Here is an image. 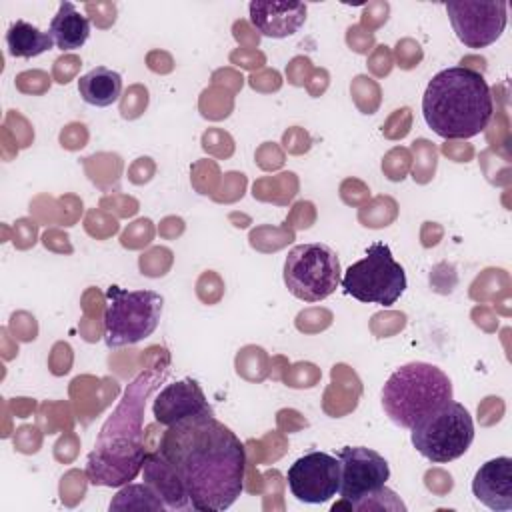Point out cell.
I'll list each match as a JSON object with an SVG mask.
<instances>
[{"instance_id": "52a82bcc", "label": "cell", "mask_w": 512, "mask_h": 512, "mask_svg": "<svg viewBox=\"0 0 512 512\" xmlns=\"http://www.w3.org/2000/svg\"><path fill=\"white\" fill-rule=\"evenodd\" d=\"M340 284L348 296L360 302L392 306L406 290V274L390 246L374 242L362 260L346 268Z\"/></svg>"}, {"instance_id": "8fae6325", "label": "cell", "mask_w": 512, "mask_h": 512, "mask_svg": "<svg viewBox=\"0 0 512 512\" xmlns=\"http://www.w3.org/2000/svg\"><path fill=\"white\" fill-rule=\"evenodd\" d=\"M508 4L496 2H448L446 12L458 40L468 48H486L496 42L508 22Z\"/></svg>"}, {"instance_id": "4fadbf2b", "label": "cell", "mask_w": 512, "mask_h": 512, "mask_svg": "<svg viewBox=\"0 0 512 512\" xmlns=\"http://www.w3.org/2000/svg\"><path fill=\"white\" fill-rule=\"evenodd\" d=\"M248 8L252 26L268 38H288L296 34L306 20V6L302 2L252 0Z\"/></svg>"}, {"instance_id": "5bb4252c", "label": "cell", "mask_w": 512, "mask_h": 512, "mask_svg": "<svg viewBox=\"0 0 512 512\" xmlns=\"http://www.w3.org/2000/svg\"><path fill=\"white\" fill-rule=\"evenodd\" d=\"M472 494L490 510L512 508V458L498 456L484 462L472 480Z\"/></svg>"}, {"instance_id": "7c38bea8", "label": "cell", "mask_w": 512, "mask_h": 512, "mask_svg": "<svg viewBox=\"0 0 512 512\" xmlns=\"http://www.w3.org/2000/svg\"><path fill=\"white\" fill-rule=\"evenodd\" d=\"M152 412L156 422L162 426H172L178 420L212 412V406L208 404L200 384L192 378H184L174 384H166L160 394L154 398Z\"/></svg>"}, {"instance_id": "2e32d148", "label": "cell", "mask_w": 512, "mask_h": 512, "mask_svg": "<svg viewBox=\"0 0 512 512\" xmlns=\"http://www.w3.org/2000/svg\"><path fill=\"white\" fill-rule=\"evenodd\" d=\"M78 92L90 106L106 108L120 98L122 76L106 66H96L78 78Z\"/></svg>"}, {"instance_id": "5b68a950", "label": "cell", "mask_w": 512, "mask_h": 512, "mask_svg": "<svg viewBox=\"0 0 512 512\" xmlns=\"http://www.w3.org/2000/svg\"><path fill=\"white\" fill-rule=\"evenodd\" d=\"M162 304L164 298L154 290L108 286L104 312L106 346L120 348L148 338L158 328Z\"/></svg>"}, {"instance_id": "ba28073f", "label": "cell", "mask_w": 512, "mask_h": 512, "mask_svg": "<svg viewBox=\"0 0 512 512\" xmlns=\"http://www.w3.org/2000/svg\"><path fill=\"white\" fill-rule=\"evenodd\" d=\"M340 280V260L322 242L298 244L284 260V284L298 300L320 302L338 288Z\"/></svg>"}, {"instance_id": "ac0fdd59", "label": "cell", "mask_w": 512, "mask_h": 512, "mask_svg": "<svg viewBox=\"0 0 512 512\" xmlns=\"http://www.w3.org/2000/svg\"><path fill=\"white\" fill-rule=\"evenodd\" d=\"M124 508H148V510H164L166 504L156 494L152 486L144 484H128L122 488L116 498L110 502V510H124Z\"/></svg>"}, {"instance_id": "9c48e42d", "label": "cell", "mask_w": 512, "mask_h": 512, "mask_svg": "<svg viewBox=\"0 0 512 512\" xmlns=\"http://www.w3.org/2000/svg\"><path fill=\"white\" fill-rule=\"evenodd\" d=\"M340 460V504L332 510L348 508L360 510V506L370 500L378 490L386 486L390 478V466L382 454L366 446H344L336 452Z\"/></svg>"}, {"instance_id": "30bf717a", "label": "cell", "mask_w": 512, "mask_h": 512, "mask_svg": "<svg viewBox=\"0 0 512 512\" xmlns=\"http://www.w3.org/2000/svg\"><path fill=\"white\" fill-rule=\"evenodd\" d=\"M286 482L298 502H328L340 490V460L328 452H308L290 464Z\"/></svg>"}, {"instance_id": "9a60e30c", "label": "cell", "mask_w": 512, "mask_h": 512, "mask_svg": "<svg viewBox=\"0 0 512 512\" xmlns=\"http://www.w3.org/2000/svg\"><path fill=\"white\" fill-rule=\"evenodd\" d=\"M54 46L62 52L80 48L90 36V22L72 2H62L48 28Z\"/></svg>"}, {"instance_id": "6da1fadb", "label": "cell", "mask_w": 512, "mask_h": 512, "mask_svg": "<svg viewBox=\"0 0 512 512\" xmlns=\"http://www.w3.org/2000/svg\"><path fill=\"white\" fill-rule=\"evenodd\" d=\"M244 468V444L212 410L166 426L142 472L166 508L220 512L242 494Z\"/></svg>"}, {"instance_id": "8992f818", "label": "cell", "mask_w": 512, "mask_h": 512, "mask_svg": "<svg viewBox=\"0 0 512 512\" xmlns=\"http://www.w3.org/2000/svg\"><path fill=\"white\" fill-rule=\"evenodd\" d=\"M410 430L412 446L434 464H446L460 458L474 440L472 416L464 404L454 400L422 418Z\"/></svg>"}, {"instance_id": "7a4b0ae2", "label": "cell", "mask_w": 512, "mask_h": 512, "mask_svg": "<svg viewBox=\"0 0 512 512\" xmlns=\"http://www.w3.org/2000/svg\"><path fill=\"white\" fill-rule=\"evenodd\" d=\"M168 368L140 372L124 390L116 410L104 422L94 450L88 454L86 476L94 486H124L144 466V408L146 398L166 380Z\"/></svg>"}, {"instance_id": "3957f363", "label": "cell", "mask_w": 512, "mask_h": 512, "mask_svg": "<svg viewBox=\"0 0 512 512\" xmlns=\"http://www.w3.org/2000/svg\"><path fill=\"white\" fill-rule=\"evenodd\" d=\"M422 114L438 136L446 140L472 138L488 126L494 100L484 76L466 66L440 70L422 96Z\"/></svg>"}, {"instance_id": "277c9868", "label": "cell", "mask_w": 512, "mask_h": 512, "mask_svg": "<svg viewBox=\"0 0 512 512\" xmlns=\"http://www.w3.org/2000/svg\"><path fill=\"white\" fill-rule=\"evenodd\" d=\"M452 400L450 378L434 364L408 362L382 388V408L400 428H412Z\"/></svg>"}, {"instance_id": "e0dca14e", "label": "cell", "mask_w": 512, "mask_h": 512, "mask_svg": "<svg viewBox=\"0 0 512 512\" xmlns=\"http://www.w3.org/2000/svg\"><path fill=\"white\" fill-rule=\"evenodd\" d=\"M6 46L14 58H32L54 46L50 32H42L26 20H16L6 32Z\"/></svg>"}]
</instances>
